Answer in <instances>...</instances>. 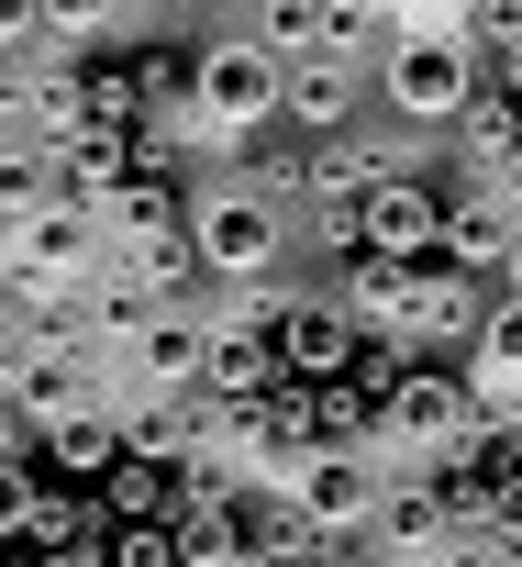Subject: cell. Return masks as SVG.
Returning a JSON list of instances; mask_svg holds the SVG:
<instances>
[{
	"label": "cell",
	"mask_w": 522,
	"mask_h": 567,
	"mask_svg": "<svg viewBox=\"0 0 522 567\" xmlns=\"http://www.w3.org/2000/svg\"><path fill=\"white\" fill-rule=\"evenodd\" d=\"M389 489H400V478H389L367 445H323V456L290 478V501H301V523H312L323 545H367L378 512H389Z\"/></svg>",
	"instance_id": "obj_4"
},
{
	"label": "cell",
	"mask_w": 522,
	"mask_h": 567,
	"mask_svg": "<svg viewBox=\"0 0 522 567\" xmlns=\"http://www.w3.org/2000/svg\"><path fill=\"white\" fill-rule=\"evenodd\" d=\"M467 390H478L489 423H522V290L489 301V323H478V346H467Z\"/></svg>",
	"instance_id": "obj_9"
},
{
	"label": "cell",
	"mask_w": 522,
	"mask_h": 567,
	"mask_svg": "<svg viewBox=\"0 0 522 567\" xmlns=\"http://www.w3.org/2000/svg\"><path fill=\"white\" fill-rule=\"evenodd\" d=\"M101 501H112V523H178V478L145 467V456H123V467L101 478Z\"/></svg>",
	"instance_id": "obj_14"
},
{
	"label": "cell",
	"mask_w": 522,
	"mask_h": 567,
	"mask_svg": "<svg viewBox=\"0 0 522 567\" xmlns=\"http://www.w3.org/2000/svg\"><path fill=\"white\" fill-rule=\"evenodd\" d=\"M189 245H200V278L211 290H301V212L268 200L244 167L233 178H200L189 189Z\"/></svg>",
	"instance_id": "obj_2"
},
{
	"label": "cell",
	"mask_w": 522,
	"mask_h": 567,
	"mask_svg": "<svg viewBox=\"0 0 522 567\" xmlns=\"http://www.w3.org/2000/svg\"><path fill=\"white\" fill-rule=\"evenodd\" d=\"M323 445H378V401H367L356 379L323 390Z\"/></svg>",
	"instance_id": "obj_15"
},
{
	"label": "cell",
	"mask_w": 522,
	"mask_h": 567,
	"mask_svg": "<svg viewBox=\"0 0 522 567\" xmlns=\"http://www.w3.org/2000/svg\"><path fill=\"white\" fill-rule=\"evenodd\" d=\"M467 189H478V200H500V212H511V223H522V145H511V156H500V167H478V178H467Z\"/></svg>",
	"instance_id": "obj_19"
},
{
	"label": "cell",
	"mask_w": 522,
	"mask_h": 567,
	"mask_svg": "<svg viewBox=\"0 0 522 567\" xmlns=\"http://www.w3.org/2000/svg\"><path fill=\"white\" fill-rule=\"evenodd\" d=\"M34 512H45V478L34 467H0V534H34Z\"/></svg>",
	"instance_id": "obj_17"
},
{
	"label": "cell",
	"mask_w": 522,
	"mask_h": 567,
	"mask_svg": "<svg viewBox=\"0 0 522 567\" xmlns=\"http://www.w3.org/2000/svg\"><path fill=\"white\" fill-rule=\"evenodd\" d=\"M356 357H367L356 312H345L334 290H290V312H279V368H290L301 390H334V379H356Z\"/></svg>",
	"instance_id": "obj_5"
},
{
	"label": "cell",
	"mask_w": 522,
	"mask_h": 567,
	"mask_svg": "<svg viewBox=\"0 0 522 567\" xmlns=\"http://www.w3.org/2000/svg\"><path fill=\"white\" fill-rule=\"evenodd\" d=\"M489 101V56H478V12L434 0V12H389V56H378V112L400 134H456Z\"/></svg>",
	"instance_id": "obj_1"
},
{
	"label": "cell",
	"mask_w": 522,
	"mask_h": 567,
	"mask_svg": "<svg viewBox=\"0 0 522 567\" xmlns=\"http://www.w3.org/2000/svg\"><path fill=\"white\" fill-rule=\"evenodd\" d=\"M0 567H45V556H0Z\"/></svg>",
	"instance_id": "obj_20"
},
{
	"label": "cell",
	"mask_w": 522,
	"mask_h": 567,
	"mask_svg": "<svg viewBox=\"0 0 522 567\" xmlns=\"http://www.w3.org/2000/svg\"><path fill=\"white\" fill-rule=\"evenodd\" d=\"M489 301H500L489 278H467V267H445V256H434V267L411 278V323H400V346H478Z\"/></svg>",
	"instance_id": "obj_8"
},
{
	"label": "cell",
	"mask_w": 522,
	"mask_h": 567,
	"mask_svg": "<svg viewBox=\"0 0 522 567\" xmlns=\"http://www.w3.org/2000/svg\"><path fill=\"white\" fill-rule=\"evenodd\" d=\"M445 145H456V178H478V167H500V156L522 145V101H511V90H489V101H478V112H467V123H456Z\"/></svg>",
	"instance_id": "obj_12"
},
{
	"label": "cell",
	"mask_w": 522,
	"mask_h": 567,
	"mask_svg": "<svg viewBox=\"0 0 522 567\" xmlns=\"http://www.w3.org/2000/svg\"><path fill=\"white\" fill-rule=\"evenodd\" d=\"M189 90H200V123H211V145H222V156H244L268 123H290V68L255 45L244 23H222V34L189 56Z\"/></svg>",
	"instance_id": "obj_3"
},
{
	"label": "cell",
	"mask_w": 522,
	"mask_h": 567,
	"mask_svg": "<svg viewBox=\"0 0 522 567\" xmlns=\"http://www.w3.org/2000/svg\"><path fill=\"white\" fill-rule=\"evenodd\" d=\"M112 567H189L178 556V523H123L112 534Z\"/></svg>",
	"instance_id": "obj_16"
},
{
	"label": "cell",
	"mask_w": 522,
	"mask_h": 567,
	"mask_svg": "<svg viewBox=\"0 0 522 567\" xmlns=\"http://www.w3.org/2000/svg\"><path fill=\"white\" fill-rule=\"evenodd\" d=\"M445 178H389L367 189V256H400V267H434L445 256Z\"/></svg>",
	"instance_id": "obj_7"
},
{
	"label": "cell",
	"mask_w": 522,
	"mask_h": 567,
	"mask_svg": "<svg viewBox=\"0 0 522 567\" xmlns=\"http://www.w3.org/2000/svg\"><path fill=\"white\" fill-rule=\"evenodd\" d=\"M290 123H301L312 145H345V134L378 123V79L345 68V56H312V68H290Z\"/></svg>",
	"instance_id": "obj_6"
},
{
	"label": "cell",
	"mask_w": 522,
	"mask_h": 567,
	"mask_svg": "<svg viewBox=\"0 0 522 567\" xmlns=\"http://www.w3.org/2000/svg\"><path fill=\"white\" fill-rule=\"evenodd\" d=\"M411 278L422 267H400V256H345L334 267V301L356 312V334H400L411 323Z\"/></svg>",
	"instance_id": "obj_11"
},
{
	"label": "cell",
	"mask_w": 522,
	"mask_h": 567,
	"mask_svg": "<svg viewBox=\"0 0 522 567\" xmlns=\"http://www.w3.org/2000/svg\"><path fill=\"white\" fill-rule=\"evenodd\" d=\"M422 567H522V556H511V545H489V534H445Z\"/></svg>",
	"instance_id": "obj_18"
},
{
	"label": "cell",
	"mask_w": 522,
	"mask_h": 567,
	"mask_svg": "<svg viewBox=\"0 0 522 567\" xmlns=\"http://www.w3.org/2000/svg\"><path fill=\"white\" fill-rule=\"evenodd\" d=\"M445 267H467V278H511V267H522V223H511L500 200L456 189V200H445Z\"/></svg>",
	"instance_id": "obj_10"
},
{
	"label": "cell",
	"mask_w": 522,
	"mask_h": 567,
	"mask_svg": "<svg viewBox=\"0 0 522 567\" xmlns=\"http://www.w3.org/2000/svg\"><path fill=\"white\" fill-rule=\"evenodd\" d=\"M45 456H56L67 478H101V467H123V412H79V423H56V434H45Z\"/></svg>",
	"instance_id": "obj_13"
}]
</instances>
